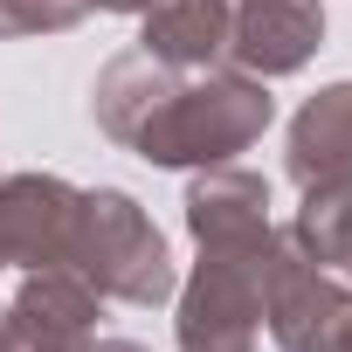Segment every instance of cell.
I'll return each mask as SVG.
<instances>
[{
    "mask_svg": "<svg viewBox=\"0 0 352 352\" xmlns=\"http://www.w3.org/2000/svg\"><path fill=\"white\" fill-rule=\"evenodd\" d=\"M290 228L304 235V249L338 270L352 283V187H331V194H304V208L290 214Z\"/></svg>",
    "mask_w": 352,
    "mask_h": 352,
    "instance_id": "12",
    "label": "cell"
},
{
    "mask_svg": "<svg viewBox=\"0 0 352 352\" xmlns=\"http://www.w3.org/2000/svg\"><path fill=\"white\" fill-rule=\"evenodd\" d=\"M324 49V0H228V69L242 76H297Z\"/></svg>",
    "mask_w": 352,
    "mask_h": 352,
    "instance_id": "7",
    "label": "cell"
},
{
    "mask_svg": "<svg viewBox=\"0 0 352 352\" xmlns=\"http://www.w3.org/2000/svg\"><path fill=\"white\" fill-rule=\"evenodd\" d=\"M83 14H90V0H0V42L69 35Z\"/></svg>",
    "mask_w": 352,
    "mask_h": 352,
    "instance_id": "13",
    "label": "cell"
},
{
    "mask_svg": "<svg viewBox=\"0 0 352 352\" xmlns=\"http://www.w3.org/2000/svg\"><path fill=\"white\" fill-rule=\"evenodd\" d=\"M159 8V0H90V14H145Z\"/></svg>",
    "mask_w": 352,
    "mask_h": 352,
    "instance_id": "14",
    "label": "cell"
},
{
    "mask_svg": "<svg viewBox=\"0 0 352 352\" xmlns=\"http://www.w3.org/2000/svg\"><path fill=\"white\" fill-rule=\"evenodd\" d=\"M173 76H180V69L152 63L145 49H124V56H111V63L97 69V83H90V118H97V131H104L111 145H124V152H131V138L145 131V118L166 104Z\"/></svg>",
    "mask_w": 352,
    "mask_h": 352,
    "instance_id": "11",
    "label": "cell"
},
{
    "mask_svg": "<svg viewBox=\"0 0 352 352\" xmlns=\"http://www.w3.org/2000/svg\"><path fill=\"white\" fill-rule=\"evenodd\" d=\"M283 173H290L297 201L352 187V76H338L297 104V118L283 131Z\"/></svg>",
    "mask_w": 352,
    "mask_h": 352,
    "instance_id": "8",
    "label": "cell"
},
{
    "mask_svg": "<svg viewBox=\"0 0 352 352\" xmlns=\"http://www.w3.org/2000/svg\"><path fill=\"white\" fill-rule=\"evenodd\" d=\"M180 221L194 242H249V235H270V180L249 166H201L187 173V194H180Z\"/></svg>",
    "mask_w": 352,
    "mask_h": 352,
    "instance_id": "9",
    "label": "cell"
},
{
    "mask_svg": "<svg viewBox=\"0 0 352 352\" xmlns=\"http://www.w3.org/2000/svg\"><path fill=\"white\" fill-rule=\"evenodd\" d=\"M138 49L166 69H214L228 56V0H159L138 14Z\"/></svg>",
    "mask_w": 352,
    "mask_h": 352,
    "instance_id": "10",
    "label": "cell"
},
{
    "mask_svg": "<svg viewBox=\"0 0 352 352\" xmlns=\"http://www.w3.org/2000/svg\"><path fill=\"white\" fill-rule=\"evenodd\" d=\"M263 263H270V235L194 242V270L173 290V345L180 352H256V338H263Z\"/></svg>",
    "mask_w": 352,
    "mask_h": 352,
    "instance_id": "3",
    "label": "cell"
},
{
    "mask_svg": "<svg viewBox=\"0 0 352 352\" xmlns=\"http://www.w3.org/2000/svg\"><path fill=\"white\" fill-rule=\"evenodd\" d=\"M90 352H145V345H138V338H97Z\"/></svg>",
    "mask_w": 352,
    "mask_h": 352,
    "instance_id": "15",
    "label": "cell"
},
{
    "mask_svg": "<svg viewBox=\"0 0 352 352\" xmlns=\"http://www.w3.org/2000/svg\"><path fill=\"white\" fill-rule=\"evenodd\" d=\"M331 352H352V318H345V331H338V345Z\"/></svg>",
    "mask_w": 352,
    "mask_h": 352,
    "instance_id": "16",
    "label": "cell"
},
{
    "mask_svg": "<svg viewBox=\"0 0 352 352\" xmlns=\"http://www.w3.org/2000/svg\"><path fill=\"white\" fill-rule=\"evenodd\" d=\"M345 318H352V283H345L338 270H324L290 221L270 228L263 331L276 338V352H331L338 331H345Z\"/></svg>",
    "mask_w": 352,
    "mask_h": 352,
    "instance_id": "4",
    "label": "cell"
},
{
    "mask_svg": "<svg viewBox=\"0 0 352 352\" xmlns=\"http://www.w3.org/2000/svg\"><path fill=\"white\" fill-rule=\"evenodd\" d=\"M83 187L63 173H0V270H56L69 263Z\"/></svg>",
    "mask_w": 352,
    "mask_h": 352,
    "instance_id": "6",
    "label": "cell"
},
{
    "mask_svg": "<svg viewBox=\"0 0 352 352\" xmlns=\"http://www.w3.org/2000/svg\"><path fill=\"white\" fill-rule=\"evenodd\" d=\"M104 297L69 270H21V283L0 297V352H90Z\"/></svg>",
    "mask_w": 352,
    "mask_h": 352,
    "instance_id": "5",
    "label": "cell"
},
{
    "mask_svg": "<svg viewBox=\"0 0 352 352\" xmlns=\"http://www.w3.org/2000/svg\"><path fill=\"white\" fill-rule=\"evenodd\" d=\"M270 124H276L270 83L214 63V69H194V76H173L166 104L145 118L131 152L145 166H166V173H201V166H228L235 152H249Z\"/></svg>",
    "mask_w": 352,
    "mask_h": 352,
    "instance_id": "1",
    "label": "cell"
},
{
    "mask_svg": "<svg viewBox=\"0 0 352 352\" xmlns=\"http://www.w3.org/2000/svg\"><path fill=\"white\" fill-rule=\"evenodd\" d=\"M69 270L104 304H138V311H152L180 290V263H173L159 221L124 187H83L76 235H69Z\"/></svg>",
    "mask_w": 352,
    "mask_h": 352,
    "instance_id": "2",
    "label": "cell"
}]
</instances>
